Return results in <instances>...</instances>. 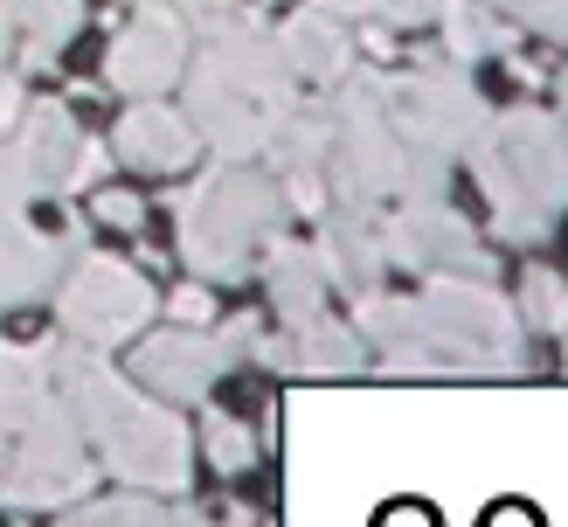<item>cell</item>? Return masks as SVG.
I'll list each match as a JSON object with an SVG mask.
<instances>
[{
    "label": "cell",
    "instance_id": "cell-22",
    "mask_svg": "<svg viewBox=\"0 0 568 527\" xmlns=\"http://www.w3.org/2000/svg\"><path fill=\"white\" fill-rule=\"evenodd\" d=\"M8 14L28 21V70H49L55 42H70V36H77L83 0H8Z\"/></svg>",
    "mask_w": 568,
    "mask_h": 527
},
{
    "label": "cell",
    "instance_id": "cell-27",
    "mask_svg": "<svg viewBox=\"0 0 568 527\" xmlns=\"http://www.w3.org/2000/svg\"><path fill=\"white\" fill-rule=\"evenodd\" d=\"M160 305L174 313V326H215V292H209V277H181V285L166 292Z\"/></svg>",
    "mask_w": 568,
    "mask_h": 527
},
{
    "label": "cell",
    "instance_id": "cell-23",
    "mask_svg": "<svg viewBox=\"0 0 568 527\" xmlns=\"http://www.w3.org/2000/svg\"><path fill=\"white\" fill-rule=\"evenodd\" d=\"M63 527H181L160 507V493H111V499H77Z\"/></svg>",
    "mask_w": 568,
    "mask_h": 527
},
{
    "label": "cell",
    "instance_id": "cell-25",
    "mask_svg": "<svg viewBox=\"0 0 568 527\" xmlns=\"http://www.w3.org/2000/svg\"><path fill=\"white\" fill-rule=\"evenodd\" d=\"M320 8L339 21H423L437 0H320Z\"/></svg>",
    "mask_w": 568,
    "mask_h": 527
},
{
    "label": "cell",
    "instance_id": "cell-33",
    "mask_svg": "<svg viewBox=\"0 0 568 527\" xmlns=\"http://www.w3.org/2000/svg\"><path fill=\"white\" fill-rule=\"evenodd\" d=\"M486 527H541V520H534V514H527V507H499V514H493V520H486Z\"/></svg>",
    "mask_w": 568,
    "mask_h": 527
},
{
    "label": "cell",
    "instance_id": "cell-14",
    "mask_svg": "<svg viewBox=\"0 0 568 527\" xmlns=\"http://www.w3.org/2000/svg\"><path fill=\"white\" fill-rule=\"evenodd\" d=\"M354 333L367 341V361H382L388 375H437V354H430L416 298H395L382 285L354 292Z\"/></svg>",
    "mask_w": 568,
    "mask_h": 527
},
{
    "label": "cell",
    "instance_id": "cell-26",
    "mask_svg": "<svg viewBox=\"0 0 568 527\" xmlns=\"http://www.w3.org/2000/svg\"><path fill=\"white\" fill-rule=\"evenodd\" d=\"M91 222H104V230H146V202H139L132 188H98L91 194Z\"/></svg>",
    "mask_w": 568,
    "mask_h": 527
},
{
    "label": "cell",
    "instance_id": "cell-8",
    "mask_svg": "<svg viewBox=\"0 0 568 527\" xmlns=\"http://www.w3.org/2000/svg\"><path fill=\"white\" fill-rule=\"evenodd\" d=\"M486 146L499 153V166L520 181L527 202H541L555 222L568 215V125L555 119L548 104H514L493 111V139Z\"/></svg>",
    "mask_w": 568,
    "mask_h": 527
},
{
    "label": "cell",
    "instance_id": "cell-31",
    "mask_svg": "<svg viewBox=\"0 0 568 527\" xmlns=\"http://www.w3.org/2000/svg\"><path fill=\"white\" fill-rule=\"evenodd\" d=\"M257 333H264L257 320H250V313H236V320H222V326H215V341L230 347V361H243V354H250V341H257Z\"/></svg>",
    "mask_w": 568,
    "mask_h": 527
},
{
    "label": "cell",
    "instance_id": "cell-15",
    "mask_svg": "<svg viewBox=\"0 0 568 527\" xmlns=\"http://www.w3.org/2000/svg\"><path fill=\"white\" fill-rule=\"evenodd\" d=\"M77 119H70V104H21V132H14V160H21V174L36 194H63L70 181V160H77Z\"/></svg>",
    "mask_w": 568,
    "mask_h": 527
},
{
    "label": "cell",
    "instance_id": "cell-32",
    "mask_svg": "<svg viewBox=\"0 0 568 527\" xmlns=\"http://www.w3.org/2000/svg\"><path fill=\"white\" fill-rule=\"evenodd\" d=\"M194 527H264V514H250V507H222V514H202Z\"/></svg>",
    "mask_w": 568,
    "mask_h": 527
},
{
    "label": "cell",
    "instance_id": "cell-30",
    "mask_svg": "<svg viewBox=\"0 0 568 527\" xmlns=\"http://www.w3.org/2000/svg\"><path fill=\"white\" fill-rule=\"evenodd\" d=\"M28 194H36V188H28L21 160H14V153H0V222H8V215H21V202H28Z\"/></svg>",
    "mask_w": 568,
    "mask_h": 527
},
{
    "label": "cell",
    "instance_id": "cell-24",
    "mask_svg": "<svg viewBox=\"0 0 568 527\" xmlns=\"http://www.w3.org/2000/svg\"><path fill=\"white\" fill-rule=\"evenodd\" d=\"M514 313H520L527 333H548V341H561V326H568V277L548 271V264H534V271L520 277Z\"/></svg>",
    "mask_w": 568,
    "mask_h": 527
},
{
    "label": "cell",
    "instance_id": "cell-29",
    "mask_svg": "<svg viewBox=\"0 0 568 527\" xmlns=\"http://www.w3.org/2000/svg\"><path fill=\"white\" fill-rule=\"evenodd\" d=\"M181 21L202 36H222V28H236V0H181Z\"/></svg>",
    "mask_w": 568,
    "mask_h": 527
},
{
    "label": "cell",
    "instance_id": "cell-12",
    "mask_svg": "<svg viewBox=\"0 0 568 527\" xmlns=\"http://www.w3.org/2000/svg\"><path fill=\"white\" fill-rule=\"evenodd\" d=\"M111 160L139 166V174H187L202 160V132L181 104L166 98H132L125 119L111 125Z\"/></svg>",
    "mask_w": 568,
    "mask_h": 527
},
{
    "label": "cell",
    "instance_id": "cell-5",
    "mask_svg": "<svg viewBox=\"0 0 568 527\" xmlns=\"http://www.w3.org/2000/svg\"><path fill=\"white\" fill-rule=\"evenodd\" d=\"M388 125L416 146H437L444 160H471L493 132V104L465 70L423 63L416 77H388Z\"/></svg>",
    "mask_w": 568,
    "mask_h": 527
},
{
    "label": "cell",
    "instance_id": "cell-19",
    "mask_svg": "<svg viewBox=\"0 0 568 527\" xmlns=\"http://www.w3.org/2000/svg\"><path fill=\"white\" fill-rule=\"evenodd\" d=\"M49 396H55V382H49V341L0 347V430H21Z\"/></svg>",
    "mask_w": 568,
    "mask_h": 527
},
{
    "label": "cell",
    "instance_id": "cell-36",
    "mask_svg": "<svg viewBox=\"0 0 568 527\" xmlns=\"http://www.w3.org/2000/svg\"><path fill=\"white\" fill-rule=\"evenodd\" d=\"M132 8H160V0H132Z\"/></svg>",
    "mask_w": 568,
    "mask_h": 527
},
{
    "label": "cell",
    "instance_id": "cell-20",
    "mask_svg": "<svg viewBox=\"0 0 568 527\" xmlns=\"http://www.w3.org/2000/svg\"><path fill=\"white\" fill-rule=\"evenodd\" d=\"M444 49L458 63H478V55H506L514 49V21H499L478 0H444Z\"/></svg>",
    "mask_w": 568,
    "mask_h": 527
},
{
    "label": "cell",
    "instance_id": "cell-6",
    "mask_svg": "<svg viewBox=\"0 0 568 527\" xmlns=\"http://www.w3.org/2000/svg\"><path fill=\"white\" fill-rule=\"evenodd\" d=\"M382 250L388 264H403L416 277H493V250L478 243V230L444 194L395 202V215H382Z\"/></svg>",
    "mask_w": 568,
    "mask_h": 527
},
{
    "label": "cell",
    "instance_id": "cell-3",
    "mask_svg": "<svg viewBox=\"0 0 568 527\" xmlns=\"http://www.w3.org/2000/svg\"><path fill=\"white\" fill-rule=\"evenodd\" d=\"M55 313H63V333L98 354H119L139 326H153L160 313V292L153 277L125 264V257H104V250H77L63 285H55Z\"/></svg>",
    "mask_w": 568,
    "mask_h": 527
},
{
    "label": "cell",
    "instance_id": "cell-10",
    "mask_svg": "<svg viewBox=\"0 0 568 527\" xmlns=\"http://www.w3.org/2000/svg\"><path fill=\"white\" fill-rule=\"evenodd\" d=\"M187 70V21L166 8H139V21H125V36L104 49V83L125 98H160L174 91Z\"/></svg>",
    "mask_w": 568,
    "mask_h": 527
},
{
    "label": "cell",
    "instance_id": "cell-28",
    "mask_svg": "<svg viewBox=\"0 0 568 527\" xmlns=\"http://www.w3.org/2000/svg\"><path fill=\"white\" fill-rule=\"evenodd\" d=\"M104 166H111V146H104V139H77V160H70L63 194H70V188H98V181H104Z\"/></svg>",
    "mask_w": 568,
    "mask_h": 527
},
{
    "label": "cell",
    "instance_id": "cell-16",
    "mask_svg": "<svg viewBox=\"0 0 568 527\" xmlns=\"http://www.w3.org/2000/svg\"><path fill=\"white\" fill-rule=\"evenodd\" d=\"M257 271H264V298H271V313H277L284 326H298V320H312V313H326L333 285H326L320 257H312V243H292V236L277 230V236L257 250Z\"/></svg>",
    "mask_w": 568,
    "mask_h": 527
},
{
    "label": "cell",
    "instance_id": "cell-9",
    "mask_svg": "<svg viewBox=\"0 0 568 527\" xmlns=\"http://www.w3.org/2000/svg\"><path fill=\"white\" fill-rule=\"evenodd\" d=\"M187 77V91H181V111L194 119V132H202V146L215 160H257L271 146V132H277V111L257 104L243 91V83H230L209 55H194V63L181 70Z\"/></svg>",
    "mask_w": 568,
    "mask_h": 527
},
{
    "label": "cell",
    "instance_id": "cell-1",
    "mask_svg": "<svg viewBox=\"0 0 568 527\" xmlns=\"http://www.w3.org/2000/svg\"><path fill=\"white\" fill-rule=\"evenodd\" d=\"M174 243L194 277L209 285H243L257 271V250L277 236L284 194L271 174H257L250 160H215L194 188H174Z\"/></svg>",
    "mask_w": 568,
    "mask_h": 527
},
{
    "label": "cell",
    "instance_id": "cell-34",
    "mask_svg": "<svg viewBox=\"0 0 568 527\" xmlns=\"http://www.w3.org/2000/svg\"><path fill=\"white\" fill-rule=\"evenodd\" d=\"M0 472H8V430H0Z\"/></svg>",
    "mask_w": 568,
    "mask_h": 527
},
{
    "label": "cell",
    "instance_id": "cell-2",
    "mask_svg": "<svg viewBox=\"0 0 568 527\" xmlns=\"http://www.w3.org/2000/svg\"><path fill=\"white\" fill-rule=\"evenodd\" d=\"M416 313L437 375H527V326L493 277H423Z\"/></svg>",
    "mask_w": 568,
    "mask_h": 527
},
{
    "label": "cell",
    "instance_id": "cell-18",
    "mask_svg": "<svg viewBox=\"0 0 568 527\" xmlns=\"http://www.w3.org/2000/svg\"><path fill=\"white\" fill-rule=\"evenodd\" d=\"M63 264H70L63 236H42V230H28L21 215H8L0 222V313H8V305H28L42 285H55Z\"/></svg>",
    "mask_w": 568,
    "mask_h": 527
},
{
    "label": "cell",
    "instance_id": "cell-13",
    "mask_svg": "<svg viewBox=\"0 0 568 527\" xmlns=\"http://www.w3.org/2000/svg\"><path fill=\"white\" fill-rule=\"evenodd\" d=\"M312 257H320V271H326V285H333V292H367V285H382V277H388L382 209H347V202H326Z\"/></svg>",
    "mask_w": 568,
    "mask_h": 527
},
{
    "label": "cell",
    "instance_id": "cell-11",
    "mask_svg": "<svg viewBox=\"0 0 568 527\" xmlns=\"http://www.w3.org/2000/svg\"><path fill=\"white\" fill-rule=\"evenodd\" d=\"M250 361H264L271 375H312V382H333V375H361L367 368V341L354 333V320H333V313H312L298 326H277L250 341Z\"/></svg>",
    "mask_w": 568,
    "mask_h": 527
},
{
    "label": "cell",
    "instance_id": "cell-4",
    "mask_svg": "<svg viewBox=\"0 0 568 527\" xmlns=\"http://www.w3.org/2000/svg\"><path fill=\"white\" fill-rule=\"evenodd\" d=\"M91 486H98V465L83 452V430L70 424L63 396H49L21 424L14 472H0V499L21 507V514H42V507H77V499H91Z\"/></svg>",
    "mask_w": 568,
    "mask_h": 527
},
{
    "label": "cell",
    "instance_id": "cell-17",
    "mask_svg": "<svg viewBox=\"0 0 568 527\" xmlns=\"http://www.w3.org/2000/svg\"><path fill=\"white\" fill-rule=\"evenodd\" d=\"M277 55L292 63V77H312V83H339L354 70V42H347V21L326 14V8H305L277 28Z\"/></svg>",
    "mask_w": 568,
    "mask_h": 527
},
{
    "label": "cell",
    "instance_id": "cell-7",
    "mask_svg": "<svg viewBox=\"0 0 568 527\" xmlns=\"http://www.w3.org/2000/svg\"><path fill=\"white\" fill-rule=\"evenodd\" d=\"M125 368L132 382L160 403H202L222 382V368H236L230 347L215 341V326H139L125 341Z\"/></svg>",
    "mask_w": 568,
    "mask_h": 527
},
{
    "label": "cell",
    "instance_id": "cell-35",
    "mask_svg": "<svg viewBox=\"0 0 568 527\" xmlns=\"http://www.w3.org/2000/svg\"><path fill=\"white\" fill-rule=\"evenodd\" d=\"M561 368H568V326H561Z\"/></svg>",
    "mask_w": 568,
    "mask_h": 527
},
{
    "label": "cell",
    "instance_id": "cell-21",
    "mask_svg": "<svg viewBox=\"0 0 568 527\" xmlns=\"http://www.w3.org/2000/svg\"><path fill=\"white\" fill-rule=\"evenodd\" d=\"M202 458L222 472V479H243V472H257V465H264V437L250 430L243 416L209 409V416H202Z\"/></svg>",
    "mask_w": 568,
    "mask_h": 527
}]
</instances>
